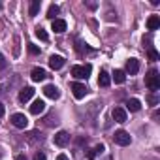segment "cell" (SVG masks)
<instances>
[{
	"label": "cell",
	"mask_w": 160,
	"mask_h": 160,
	"mask_svg": "<svg viewBox=\"0 0 160 160\" xmlns=\"http://www.w3.org/2000/svg\"><path fill=\"white\" fill-rule=\"evenodd\" d=\"M51 28H53L57 34H60V32H64V30H66V21H62V19H55V21H53V25H51Z\"/></svg>",
	"instance_id": "obj_15"
},
{
	"label": "cell",
	"mask_w": 160,
	"mask_h": 160,
	"mask_svg": "<svg viewBox=\"0 0 160 160\" xmlns=\"http://www.w3.org/2000/svg\"><path fill=\"white\" fill-rule=\"evenodd\" d=\"M145 85H147L152 92H156V91L160 89V75H158L156 70H149V73L145 75Z\"/></svg>",
	"instance_id": "obj_1"
},
{
	"label": "cell",
	"mask_w": 160,
	"mask_h": 160,
	"mask_svg": "<svg viewBox=\"0 0 160 160\" xmlns=\"http://www.w3.org/2000/svg\"><path fill=\"white\" fill-rule=\"evenodd\" d=\"M53 141H55V145H57V147H66V145L70 143V134H68V132H64V130H60V132H57V134H55Z\"/></svg>",
	"instance_id": "obj_4"
},
{
	"label": "cell",
	"mask_w": 160,
	"mask_h": 160,
	"mask_svg": "<svg viewBox=\"0 0 160 160\" xmlns=\"http://www.w3.org/2000/svg\"><path fill=\"white\" fill-rule=\"evenodd\" d=\"M0 8H2V4H0Z\"/></svg>",
	"instance_id": "obj_32"
},
{
	"label": "cell",
	"mask_w": 160,
	"mask_h": 160,
	"mask_svg": "<svg viewBox=\"0 0 160 160\" xmlns=\"http://www.w3.org/2000/svg\"><path fill=\"white\" fill-rule=\"evenodd\" d=\"M126 109H130V111H139V109H141V102H139L138 98H130V100H126Z\"/></svg>",
	"instance_id": "obj_16"
},
{
	"label": "cell",
	"mask_w": 160,
	"mask_h": 160,
	"mask_svg": "<svg viewBox=\"0 0 160 160\" xmlns=\"http://www.w3.org/2000/svg\"><path fill=\"white\" fill-rule=\"evenodd\" d=\"M109 83H111V75L108 72H102L100 77H98V85L100 87H109Z\"/></svg>",
	"instance_id": "obj_17"
},
{
	"label": "cell",
	"mask_w": 160,
	"mask_h": 160,
	"mask_svg": "<svg viewBox=\"0 0 160 160\" xmlns=\"http://www.w3.org/2000/svg\"><path fill=\"white\" fill-rule=\"evenodd\" d=\"M40 8H42V2H40V0H32V2H30V8H28V15H30V17L38 15Z\"/></svg>",
	"instance_id": "obj_18"
},
{
	"label": "cell",
	"mask_w": 160,
	"mask_h": 160,
	"mask_svg": "<svg viewBox=\"0 0 160 160\" xmlns=\"http://www.w3.org/2000/svg\"><path fill=\"white\" fill-rule=\"evenodd\" d=\"M113 119H115V122H126V109L124 108H115L113 109Z\"/></svg>",
	"instance_id": "obj_12"
},
{
	"label": "cell",
	"mask_w": 160,
	"mask_h": 160,
	"mask_svg": "<svg viewBox=\"0 0 160 160\" xmlns=\"http://www.w3.org/2000/svg\"><path fill=\"white\" fill-rule=\"evenodd\" d=\"M126 72H128L130 75H136V73L139 72V60H138V58H128V60H126Z\"/></svg>",
	"instance_id": "obj_8"
},
{
	"label": "cell",
	"mask_w": 160,
	"mask_h": 160,
	"mask_svg": "<svg viewBox=\"0 0 160 160\" xmlns=\"http://www.w3.org/2000/svg\"><path fill=\"white\" fill-rule=\"evenodd\" d=\"M15 160H28V158H27L25 154H17V156H15Z\"/></svg>",
	"instance_id": "obj_30"
},
{
	"label": "cell",
	"mask_w": 160,
	"mask_h": 160,
	"mask_svg": "<svg viewBox=\"0 0 160 160\" xmlns=\"http://www.w3.org/2000/svg\"><path fill=\"white\" fill-rule=\"evenodd\" d=\"M152 160H154V158H152Z\"/></svg>",
	"instance_id": "obj_33"
},
{
	"label": "cell",
	"mask_w": 160,
	"mask_h": 160,
	"mask_svg": "<svg viewBox=\"0 0 160 160\" xmlns=\"http://www.w3.org/2000/svg\"><path fill=\"white\" fill-rule=\"evenodd\" d=\"M12 122H13L15 128H27L28 126V119L23 113H13L12 115Z\"/></svg>",
	"instance_id": "obj_6"
},
{
	"label": "cell",
	"mask_w": 160,
	"mask_h": 160,
	"mask_svg": "<svg viewBox=\"0 0 160 160\" xmlns=\"http://www.w3.org/2000/svg\"><path fill=\"white\" fill-rule=\"evenodd\" d=\"M57 160H70V158H68L66 154H58V156H57Z\"/></svg>",
	"instance_id": "obj_29"
},
{
	"label": "cell",
	"mask_w": 160,
	"mask_h": 160,
	"mask_svg": "<svg viewBox=\"0 0 160 160\" xmlns=\"http://www.w3.org/2000/svg\"><path fill=\"white\" fill-rule=\"evenodd\" d=\"M58 12H60V8H58V6H55V4H51V6H49V10H47V17L55 21V15H58Z\"/></svg>",
	"instance_id": "obj_21"
},
{
	"label": "cell",
	"mask_w": 160,
	"mask_h": 160,
	"mask_svg": "<svg viewBox=\"0 0 160 160\" xmlns=\"http://www.w3.org/2000/svg\"><path fill=\"white\" fill-rule=\"evenodd\" d=\"M91 72H92V66L91 64H77V66L72 68V75L75 79H87L91 75Z\"/></svg>",
	"instance_id": "obj_2"
},
{
	"label": "cell",
	"mask_w": 160,
	"mask_h": 160,
	"mask_svg": "<svg viewBox=\"0 0 160 160\" xmlns=\"http://www.w3.org/2000/svg\"><path fill=\"white\" fill-rule=\"evenodd\" d=\"M147 28L149 30H158L160 28V17L158 15H151L147 19Z\"/></svg>",
	"instance_id": "obj_14"
},
{
	"label": "cell",
	"mask_w": 160,
	"mask_h": 160,
	"mask_svg": "<svg viewBox=\"0 0 160 160\" xmlns=\"http://www.w3.org/2000/svg\"><path fill=\"white\" fill-rule=\"evenodd\" d=\"M149 102L154 106V104H158V100H156V96H149Z\"/></svg>",
	"instance_id": "obj_27"
},
{
	"label": "cell",
	"mask_w": 160,
	"mask_h": 160,
	"mask_svg": "<svg viewBox=\"0 0 160 160\" xmlns=\"http://www.w3.org/2000/svg\"><path fill=\"white\" fill-rule=\"evenodd\" d=\"M43 94H45L47 98H51V100H57V98L60 96V91H58L55 85H45V87H43Z\"/></svg>",
	"instance_id": "obj_9"
},
{
	"label": "cell",
	"mask_w": 160,
	"mask_h": 160,
	"mask_svg": "<svg viewBox=\"0 0 160 160\" xmlns=\"http://www.w3.org/2000/svg\"><path fill=\"white\" fill-rule=\"evenodd\" d=\"M0 94H2V89H0Z\"/></svg>",
	"instance_id": "obj_31"
},
{
	"label": "cell",
	"mask_w": 160,
	"mask_h": 160,
	"mask_svg": "<svg viewBox=\"0 0 160 160\" xmlns=\"http://www.w3.org/2000/svg\"><path fill=\"white\" fill-rule=\"evenodd\" d=\"M32 96H34V89H32V87H25V89L19 92V102L25 104V102H28Z\"/></svg>",
	"instance_id": "obj_13"
},
{
	"label": "cell",
	"mask_w": 160,
	"mask_h": 160,
	"mask_svg": "<svg viewBox=\"0 0 160 160\" xmlns=\"http://www.w3.org/2000/svg\"><path fill=\"white\" fill-rule=\"evenodd\" d=\"M113 141H115L117 145H121V147H126V145L132 143V138H130V134H128L126 130H117V132L113 134Z\"/></svg>",
	"instance_id": "obj_3"
},
{
	"label": "cell",
	"mask_w": 160,
	"mask_h": 160,
	"mask_svg": "<svg viewBox=\"0 0 160 160\" xmlns=\"http://www.w3.org/2000/svg\"><path fill=\"white\" fill-rule=\"evenodd\" d=\"M72 92H73V96H75L77 100H81V98H85V94H87V87H85L83 83L75 81V83H72Z\"/></svg>",
	"instance_id": "obj_5"
},
{
	"label": "cell",
	"mask_w": 160,
	"mask_h": 160,
	"mask_svg": "<svg viewBox=\"0 0 160 160\" xmlns=\"http://www.w3.org/2000/svg\"><path fill=\"white\" fill-rule=\"evenodd\" d=\"M4 113H6V109H4V104H0V117H4Z\"/></svg>",
	"instance_id": "obj_28"
},
{
	"label": "cell",
	"mask_w": 160,
	"mask_h": 160,
	"mask_svg": "<svg viewBox=\"0 0 160 160\" xmlns=\"http://www.w3.org/2000/svg\"><path fill=\"white\" fill-rule=\"evenodd\" d=\"M124 79H126V73L122 70H115L113 72V81L115 83H124Z\"/></svg>",
	"instance_id": "obj_20"
},
{
	"label": "cell",
	"mask_w": 160,
	"mask_h": 160,
	"mask_svg": "<svg viewBox=\"0 0 160 160\" xmlns=\"http://www.w3.org/2000/svg\"><path fill=\"white\" fill-rule=\"evenodd\" d=\"M64 57H60V55H51L49 57V66L53 68V70H60L62 66H64Z\"/></svg>",
	"instance_id": "obj_7"
},
{
	"label": "cell",
	"mask_w": 160,
	"mask_h": 160,
	"mask_svg": "<svg viewBox=\"0 0 160 160\" xmlns=\"http://www.w3.org/2000/svg\"><path fill=\"white\" fill-rule=\"evenodd\" d=\"M36 36H38V38H40L42 42H47V40H49V36H47V32H45V30H43L42 27H38V28H36Z\"/></svg>",
	"instance_id": "obj_22"
},
{
	"label": "cell",
	"mask_w": 160,
	"mask_h": 160,
	"mask_svg": "<svg viewBox=\"0 0 160 160\" xmlns=\"http://www.w3.org/2000/svg\"><path fill=\"white\" fill-rule=\"evenodd\" d=\"M102 151H104V145H96L94 149H89V151H87V158H89V160H94L96 154L102 152Z\"/></svg>",
	"instance_id": "obj_19"
},
{
	"label": "cell",
	"mask_w": 160,
	"mask_h": 160,
	"mask_svg": "<svg viewBox=\"0 0 160 160\" xmlns=\"http://www.w3.org/2000/svg\"><path fill=\"white\" fill-rule=\"evenodd\" d=\"M147 55H149V58H151V60H158V53H156L154 49H149V53H147Z\"/></svg>",
	"instance_id": "obj_25"
},
{
	"label": "cell",
	"mask_w": 160,
	"mask_h": 160,
	"mask_svg": "<svg viewBox=\"0 0 160 160\" xmlns=\"http://www.w3.org/2000/svg\"><path fill=\"white\" fill-rule=\"evenodd\" d=\"M28 53L30 55H40V47L34 45V43H28Z\"/></svg>",
	"instance_id": "obj_23"
},
{
	"label": "cell",
	"mask_w": 160,
	"mask_h": 160,
	"mask_svg": "<svg viewBox=\"0 0 160 160\" xmlns=\"http://www.w3.org/2000/svg\"><path fill=\"white\" fill-rule=\"evenodd\" d=\"M30 77H32V81L40 83V81H43V79L47 77V72H45L43 68H34V70H32V73H30Z\"/></svg>",
	"instance_id": "obj_10"
},
{
	"label": "cell",
	"mask_w": 160,
	"mask_h": 160,
	"mask_svg": "<svg viewBox=\"0 0 160 160\" xmlns=\"http://www.w3.org/2000/svg\"><path fill=\"white\" fill-rule=\"evenodd\" d=\"M8 68V60H6V57L0 53V70H6Z\"/></svg>",
	"instance_id": "obj_24"
},
{
	"label": "cell",
	"mask_w": 160,
	"mask_h": 160,
	"mask_svg": "<svg viewBox=\"0 0 160 160\" xmlns=\"http://www.w3.org/2000/svg\"><path fill=\"white\" fill-rule=\"evenodd\" d=\"M34 160H45V154L43 152H36L34 154Z\"/></svg>",
	"instance_id": "obj_26"
},
{
	"label": "cell",
	"mask_w": 160,
	"mask_h": 160,
	"mask_svg": "<svg viewBox=\"0 0 160 160\" xmlns=\"http://www.w3.org/2000/svg\"><path fill=\"white\" fill-rule=\"evenodd\" d=\"M43 111H45V102H43V100H34L32 106H30V113H32V115H40V113H43Z\"/></svg>",
	"instance_id": "obj_11"
}]
</instances>
